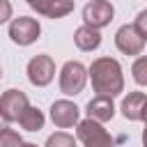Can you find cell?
Here are the masks:
<instances>
[{"label": "cell", "instance_id": "cell-1", "mask_svg": "<svg viewBox=\"0 0 147 147\" xmlns=\"http://www.w3.org/2000/svg\"><path fill=\"white\" fill-rule=\"evenodd\" d=\"M90 80L96 96H119L124 92L122 67L115 57H96L90 64Z\"/></svg>", "mask_w": 147, "mask_h": 147}, {"label": "cell", "instance_id": "cell-2", "mask_svg": "<svg viewBox=\"0 0 147 147\" xmlns=\"http://www.w3.org/2000/svg\"><path fill=\"white\" fill-rule=\"evenodd\" d=\"M87 76H90V69H85L78 60H69L60 71V92H64L67 96L80 94L87 83Z\"/></svg>", "mask_w": 147, "mask_h": 147}, {"label": "cell", "instance_id": "cell-3", "mask_svg": "<svg viewBox=\"0 0 147 147\" xmlns=\"http://www.w3.org/2000/svg\"><path fill=\"white\" fill-rule=\"evenodd\" d=\"M76 136L85 147H115L113 138L108 136V131L101 126V122L87 117L83 122H78L76 126Z\"/></svg>", "mask_w": 147, "mask_h": 147}, {"label": "cell", "instance_id": "cell-4", "mask_svg": "<svg viewBox=\"0 0 147 147\" xmlns=\"http://www.w3.org/2000/svg\"><path fill=\"white\" fill-rule=\"evenodd\" d=\"M41 34V25L37 18H30V16H18L9 23V37L14 44L18 46H30L39 39Z\"/></svg>", "mask_w": 147, "mask_h": 147}, {"label": "cell", "instance_id": "cell-5", "mask_svg": "<svg viewBox=\"0 0 147 147\" xmlns=\"http://www.w3.org/2000/svg\"><path fill=\"white\" fill-rule=\"evenodd\" d=\"M145 37H142V32L136 28V23L133 25H122L117 32H115V46L124 53V55H140L142 53V48H145Z\"/></svg>", "mask_w": 147, "mask_h": 147}, {"label": "cell", "instance_id": "cell-6", "mask_svg": "<svg viewBox=\"0 0 147 147\" xmlns=\"http://www.w3.org/2000/svg\"><path fill=\"white\" fill-rule=\"evenodd\" d=\"M55 76V62L51 55H34L28 62V80L37 87H46Z\"/></svg>", "mask_w": 147, "mask_h": 147}, {"label": "cell", "instance_id": "cell-7", "mask_svg": "<svg viewBox=\"0 0 147 147\" xmlns=\"http://www.w3.org/2000/svg\"><path fill=\"white\" fill-rule=\"evenodd\" d=\"M28 106L30 103H28L25 92H21V90H7L2 94V99H0V115H2V119L7 124L9 122H18Z\"/></svg>", "mask_w": 147, "mask_h": 147}, {"label": "cell", "instance_id": "cell-8", "mask_svg": "<svg viewBox=\"0 0 147 147\" xmlns=\"http://www.w3.org/2000/svg\"><path fill=\"white\" fill-rule=\"evenodd\" d=\"M113 16H115V7L108 0H92L83 7V21L92 28H99V30L110 25Z\"/></svg>", "mask_w": 147, "mask_h": 147}, {"label": "cell", "instance_id": "cell-9", "mask_svg": "<svg viewBox=\"0 0 147 147\" xmlns=\"http://www.w3.org/2000/svg\"><path fill=\"white\" fill-rule=\"evenodd\" d=\"M78 106L69 99H57L53 106H51V119L57 129H69L74 124H78Z\"/></svg>", "mask_w": 147, "mask_h": 147}, {"label": "cell", "instance_id": "cell-10", "mask_svg": "<svg viewBox=\"0 0 147 147\" xmlns=\"http://www.w3.org/2000/svg\"><path fill=\"white\" fill-rule=\"evenodd\" d=\"M74 0H37L34 5H30L37 14L46 16V18H62L67 14L74 11Z\"/></svg>", "mask_w": 147, "mask_h": 147}, {"label": "cell", "instance_id": "cell-11", "mask_svg": "<svg viewBox=\"0 0 147 147\" xmlns=\"http://www.w3.org/2000/svg\"><path fill=\"white\" fill-rule=\"evenodd\" d=\"M85 110H87V117H92L96 122H110L115 117V103H113L110 96H94V99H90Z\"/></svg>", "mask_w": 147, "mask_h": 147}, {"label": "cell", "instance_id": "cell-12", "mask_svg": "<svg viewBox=\"0 0 147 147\" xmlns=\"http://www.w3.org/2000/svg\"><path fill=\"white\" fill-rule=\"evenodd\" d=\"M145 106H147V96L142 92H129V96H124L122 101V115L131 122H142Z\"/></svg>", "mask_w": 147, "mask_h": 147}, {"label": "cell", "instance_id": "cell-13", "mask_svg": "<svg viewBox=\"0 0 147 147\" xmlns=\"http://www.w3.org/2000/svg\"><path fill=\"white\" fill-rule=\"evenodd\" d=\"M74 44L80 48V51H85V53H90V51H96L99 46H101V32H99V28H92V25H80L76 32H74Z\"/></svg>", "mask_w": 147, "mask_h": 147}, {"label": "cell", "instance_id": "cell-14", "mask_svg": "<svg viewBox=\"0 0 147 147\" xmlns=\"http://www.w3.org/2000/svg\"><path fill=\"white\" fill-rule=\"evenodd\" d=\"M18 124H21L25 131H39V129H44V113H41L39 108H34V106H28L25 113L21 115Z\"/></svg>", "mask_w": 147, "mask_h": 147}, {"label": "cell", "instance_id": "cell-15", "mask_svg": "<svg viewBox=\"0 0 147 147\" xmlns=\"http://www.w3.org/2000/svg\"><path fill=\"white\" fill-rule=\"evenodd\" d=\"M131 74H133V80L138 85H145L147 87V55H140L136 57L133 67H131Z\"/></svg>", "mask_w": 147, "mask_h": 147}, {"label": "cell", "instance_id": "cell-16", "mask_svg": "<svg viewBox=\"0 0 147 147\" xmlns=\"http://www.w3.org/2000/svg\"><path fill=\"white\" fill-rule=\"evenodd\" d=\"M46 147H76V138L69 136L67 131H57V133L48 136Z\"/></svg>", "mask_w": 147, "mask_h": 147}, {"label": "cell", "instance_id": "cell-17", "mask_svg": "<svg viewBox=\"0 0 147 147\" xmlns=\"http://www.w3.org/2000/svg\"><path fill=\"white\" fill-rule=\"evenodd\" d=\"M21 145H23L21 136H18L14 129L5 126V129H2V133H0V147H21Z\"/></svg>", "mask_w": 147, "mask_h": 147}, {"label": "cell", "instance_id": "cell-18", "mask_svg": "<svg viewBox=\"0 0 147 147\" xmlns=\"http://www.w3.org/2000/svg\"><path fill=\"white\" fill-rule=\"evenodd\" d=\"M136 28L142 32V37L147 39V9H142L138 16H136Z\"/></svg>", "mask_w": 147, "mask_h": 147}, {"label": "cell", "instance_id": "cell-19", "mask_svg": "<svg viewBox=\"0 0 147 147\" xmlns=\"http://www.w3.org/2000/svg\"><path fill=\"white\" fill-rule=\"evenodd\" d=\"M2 7H5V16H2L0 21H7V16H9V2H7V0H2Z\"/></svg>", "mask_w": 147, "mask_h": 147}, {"label": "cell", "instance_id": "cell-20", "mask_svg": "<svg viewBox=\"0 0 147 147\" xmlns=\"http://www.w3.org/2000/svg\"><path fill=\"white\" fill-rule=\"evenodd\" d=\"M142 147H147V124H145V129H142Z\"/></svg>", "mask_w": 147, "mask_h": 147}, {"label": "cell", "instance_id": "cell-21", "mask_svg": "<svg viewBox=\"0 0 147 147\" xmlns=\"http://www.w3.org/2000/svg\"><path fill=\"white\" fill-rule=\"evenodd\" d=\"M21 147H39V145H34V142H23Z\"/></svg>", "mask_w": 147, "mask_h": 147}, {"label": "cell", "instance_id": "cell-22", "mask_svg": "<svg viewBox=\"0 0 147 147\" xmlns=\"http://www.w3.org/2000/svg\"><path fill=\"white\" fill-rule=\"evenodd\" d=\"M142 122L147 124V106H145V115H142Z\"/></svg>", "mask_w": 147, "mask_h": 147}, {"label": "cell", "instance_id": "cell-23", "mask_svg": "<svg viewBox=\"0 0 147 147\" xmlns=\"http://www.w3.org/2000/svg\"><path fill=\"white\" fill-rule=\"evenodd\" d=\"M25 2H28V5H34V2H37V0H25Z\"/></svg>", "mask_w": 147, "mask_h": 147}]
</instances>
